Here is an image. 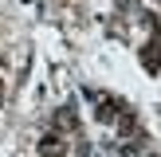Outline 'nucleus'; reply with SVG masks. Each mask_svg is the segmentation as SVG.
Masks as SVG:
<instances>
[{
    "mask_svg": "<svg viewBox=\"0 0 161 157\" xmlns=\"http://www.w3.org/2000/svg\"><path fill=\"white\" fill-rule=\"evenodd\" d=\"M39 153H43V157H59V153H63L59 138H55V133H51V138H43V145H39Z\"/></svg>",
    "mask_w": 161,
    "mask_h": 157,
    "instance_id": "nucleus-1",
    "label": "nucleus"
}]
</instances>
